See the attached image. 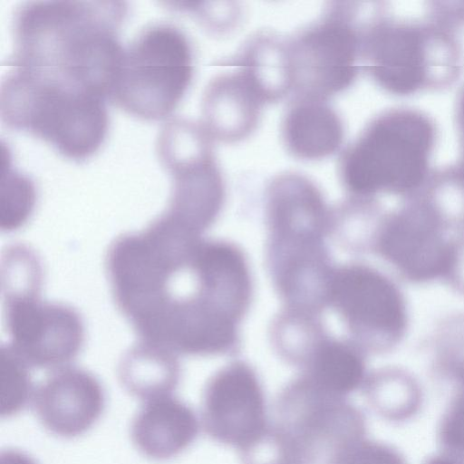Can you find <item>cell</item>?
<instances>
[{"label":"cell","instance_id":"4","mask_svg":"<svg viewBox=\"0 0 464 464\" xmlns=\"http://www.w3.org/2000/svg\"><path fill=\"white\" fill-rule=\"evenodd\" d=\"M106 98L92 91L13 67L0 85V118L10 130L49 143L64 158L89 159L109 128Z\"/></svg>","mask_w":464,"mask_h":464},{"label":"cell","instance_id":"10","mask_svg":"<svg viewBox=\"0 0 464 464\" xmlns=\"http://www.w3.org/2000/svg\"><path fill=\"white\" fill-rule=\"evenodd\" d=\"M450 231L431 202L417 201L384 218L374 248L410 283L447 280L455 256Z\"/></svg>","mask_w":464,"mask_h":464},{"label":"cell","instance_id":"29","mask_svg":"<svg viewBox=\"0 0 464 464\" xmlns=\"http://www.w3.org/2000/svg\"><path fill=\"white\" fill-rule=\"evenodd\" d=\"M1 464H37L27 454L15 450L1 452Z\"/></svg>","mask_w":464,"mask_h":464},{"label":"cell","instance_id":"22","mask_svg":"<svg viewBox=\"0 0 464 464\" xmlns=\"http://www.w3.org/2000/svg\"><path fill=\"white\" fill-rule=\"evenodd\" d=\"M43 270L36 254L24 245H12L3 253L4 298L39 295Z\"/></svg>","mask_w":464,"mask_h":464},{"label":"cell","instance_id":"15","mask_svg":"<svg viewBox=\"0 0 464 464\" xmlns=\"http://www.w3.org/2000/svg\"><path fill=\"white\" fill-rule=\"evenodd\" d=\"M234 71L217 75L202 99V126L211 137L226 143L247 138L256 129L265 104L245 75Z\"/></svg>","mask_w":464,"mask_h":464},{"label":"cell","instance_id":"19","mask_svg":"<svg viewBox=\"0 0 464 464\" xmlns=\"http://www.w3.org/2000/svg\"><path fill=\"white\" fill-rule=\"evenodd\" d=\"M175 354L141 341L121 360V384L130 394L146 401L169 396L180 379V366Z\"/></svg>","mask_w":464,"mask_h":464},{"label":"cell","instance_id":"31","mask_svg":"<svg viewBox=\"0 0 464 464\" xmlns=\"http://www.w3.org/2000/svg\"><path fill=\"white\" fill-rule=\"evenodd\" d=\"M459 123L464 140V93L462 94L459 105Z\"/></svg>","mask_w":464,"mask_h":464},{"label":"cell","instance_id":"3","mask_svg":"<svg viewBox=\"0 0 464 464\" xmlns=\"http://www.w3.org/2000/svg\"><path fill=\"white\" fill-rule=\"evenodd\" d=\"M274 413L263 437L240 452L243 464H337L366 438L360 409L301 375L281 391Z\"/></svg>","mask_w":464,"mask_h":464},{"label":"cell","instance_id":"8","mask_svg":"<svg viewBox=\"0 0 464 464\" xmlns=\"http://www.w3.org/2000/svg\"><path fill=\"white\" fill-rule=\"evenodd\" d=\"M353 5L330 3L320 21L287 40L293 99L327 101L355 81L363 32Z\"/></svg>","mask_w":464,"mask_h":464},{"label":"cell","instance_id":"18","mask_svg":"<svg viewBox=\"0 0 464 464\" xmlns=\"http://www.w3.org/2000/svg\"><path fill=\"white\" fill-rule=\"evenodd\" d=\"M247 79L265 103L292 94L287 40L264 33L252 36L230 62Z\"/></svg>","mask_w":464,"mask_h":464},{"label":"cell","instance_id":"6","mask_svg":"<svg viewBox=\"0 0 464 464\" xmlns=\"http://www.w3.org/2000/svg\"><path fill=\"white\" fill-rule=\"evenodd\" d=\"M193 77V52L169 24L143 30L121 54L109 99L127 113L162 121L177 108Z\"/></svg>","mask_w":464,"mask_h":464},{"label":"cell","instance_id":"20","mask_svg":"<svg viewBox=\"0 0 464 464\" xmlns=\"http://www.w3.org/2000/svg\"><path fill=\"white\" fill-rule=\"evenodd\" d=\"M304 366L301 376L320 391L334 397L345 399L366 382L362 353L342 342H322L314 348Z\"/></svg>","mask_w":464,"mask_h":464},{"label":"cell","instance_id":"2","mask_svg":"<svg viewBox=\"0 0 464 464\" xmlns=\"http://www.w3.org/2000/svg\"><path fill=\"white\" fill-rule=\"evenodd\" d=\"M122 1H27L13 20L9 63L97 92L106 99L124 47Z\"/></svg>","mask_w":464,"mask_h":464},{"label":"cell","instance_id":"24","mask_svg":"<svg viewBox=\"0 0 464 464\" xmlns=\"http://www.w3.org/2000/svg\"><path fill=\"white\" fill-rule=\"evenodd\" d=\"M10 159L2 165L1 227L12 231L23 226L35 203V187L29 177L13 169Z\"/></svg>","mask_w":464,"mask_h":464},{"label":"cell","instance_id":"14","mask_svg":"<svg viewBox=\"0 0 464 464\" xmlns=\"http://www.w3.org/2000/svg\"><path fill=\"white\" fill-rule=\"evenodd\" d=\"M361 55L362 69L392 93L413 92L426 79L424 39L416 28L375 24L363 32Z\"/></svg>","mask_w":464,"mask_h":464},{"label":"cell","instance_id":"11","mask_svg":"<svg viewBox=\"0 0 464 464\" xmlns=\"http://www.w3.org/2000/svg\"><path fill=\"white\" fill-rule=\"evenodd\" d=\"M4 300L8 345L29 367L59 369L79 353L84 327L73 308L42 301L39 295Z\"/></svg>","mask_w":464,"mask_h":464},{"label":"cell","instance_id":"5","mask_svg":"<svg viewBox=\"0 0 464 464\" xmlns=\"http://www.w3.org/2000/svg\"><path fill=\"white\" fill-rule=\"evenodd\" d=\"M433 143L434 128L427 117L412 111L384 112L342 152L340 179L361 198L411 193L425 179Z\"/></svg>","mask_w":464,"mask_h":464},{"label":"cell","instance_id":"27","mask_svg":"<svg viewBox=\"0 0 464 464\" xmlns=\"http://www.w3.org/2000/svg\"><path fill=\"white\" fill-rule=\"evenodd\" d=\"M337 464H406L393 447L368 439L353 446Z\"/></svg>","mask_w":464,"mask_h":464},{"label":"cell","instance_id":"30","mask_svg":"<svg viewBox=\"0 0 464 464\" xmlns=\"http://www.w3.org/2000/svg\"><path fill=\"white\" fill-rule=\"evenodd\" d=\"M424 464H464V461L446 454L430 458Z\"/></svg>","mask_w":464,"mask_h":464},{"label":"cell","instance_id":"23","mask_svg":"<svg viewBox=\"0 0 464 464\" xmlns=\"http://www.w3.org/2000/svg\"><path fill=\"white\" fill-rule=\"evenodd\" d=\"M435 370L444 378L464 385V313L444 319L432 339Z\"/></svg>","mask_w":464,"mask_h":464},{"label":"cell","instance_id":"17","mask_svg":"<svg viewBox=\"0 0 464 464\" xmlns=\"http://www.w3.org/2000/svg\"><path fill=\"white\" fill-rule=\"evenodd\" d=\"M287 151L299 160H317L342 146L344 129L337 111L324 100L295 98L282 121Z\"/></svg>","mask_w":464,"mask_h":464},{"label":"cell","instance_id":"13","mask_svg":"<svg viewBox=\"0 0 464 464\" xmlns=\"http://www.w3.org/2000/svg\"><path fill=\"white\" fill-rule=\"evenodd\" d=\"M34 410L52 434L74 438L89 430L105 407V392L99 380L77 367H62L36 388Z\"/></svg>","mask_w":464,"mask_h":464},{"label":"cell","instance_id":"25","mask_svg":"<svg viewBox=\"0 0 464 464\" xmlns=\"http://www.w3.org/2000/svg\"><path fill=\"white\" fill-rule=\"evenodd\" d=\"M28 365L10 348L1 349V415L13 416L28 404L34 391L28 372Z\"/></svg>","mask_w":464,"mask_h":464},{"label":"cell","instance_id":"7","mask_svg":"<svg viewBox=\"0 0 464 464\" xmlns=\"http://www.w3.org/2000/svg\"><path fill=\"white\" fill-rule=\"evenodd\" d=\"M156 150L171 179L170 199L164 214L200 234L218 214L225 197L211 137L202 124L174 118L162 127Z\"/></svg>","mask_w":464,"mask_h":464},{"label":"cell","instance_id":"1","mask_svg":"<svg viewBox=\"0 0 464 464\" xmlns=\"http://www.w3.org/2000/svg\"><path fill=\"white\" fill-rule=\"evenodd\" d=\"M201 240L163 213L110 246L106 270L113 300L142 342L189 355L226 353L235 344L237 321L208 281Z\"/></svg>","mask_w":464,"mask_h":464},{"label":"cell","instance_id":"21","mask_svg":"<svg viewBox=\"0 0 464 464\" xmlns=\"http://www.w3.org/2000/svg\"><path fill=\"white\" fill-rule=\"evenodd\" d=\"M364 387L372 409L389 420H407L420 408V386L411 375L403 371L378 372L365 382Z\"/></svg>","mask_w":464,"mask_h":464},{"label":"cell","instance_id":"16","mask_svg":"<svg viewBox=\"0 0 464 464\" xmlns=\"http://www.w3.org/2000/svg\"><path fill=\"white\" fill-rule=\"evenodd\" d=\"M198 419L184 401L165 396L148 401L133 418L130 436L136 449L154 460L170 459L198 437Z\"/></svg>","mask_w":464,"mask_h":464},{"label":"cell","instance_id":"9","mask_svg":"<svg viewBox=\"0 0 464 464\" xmlns=\"http://www.w3.org/2000/svg\"><path fill=\"white\" fill-rule=\"evenodd\" d=\"M328 301L370 350H392L409 326L406 300L386 275L364 265H350L333 272Z\"/></svg>","mask_w":464,"mask_h":464},{"label":"cell","instance_id":"26","mask_svg":"<svg viewBox=\"0 0 464 464\" xmlns=\"http://www.w3.org/2000/svg\"><path fill=\"white\" fill-rule=\"evenodd\" d=\"M439 440L447 454L464 461V385L459 387L442 417Z\"/></svg>","mask_w":464,"mask_h":464},{"label":"cell","instance_id":"12","mask_svg":"<svg viewBox=\"0 0 464 464\" xmlns=\"http://www.w3.org/2000/svg\"><path fill=\"white\" fill-rule=\"evenodd\" d=\"M205 432L218 443L240 452L256 444L269 425L263 387L255 371L232 362L208 382L202 399Z\"/></svg>","mask_w":464,"mask_h":464},{"label":"cell","instance_id":"28","mask_svg":"<svg viewBox=\"0 0 464 464\" xmlns=\"http://www.w3.org/2000/svg\"><path fill=\"white\" fill-rule=\"evenodd\" d=\"M447 281L464 295V232L455 237L454 263Z\"/></svg>","mask_w":464,"mask_h":464}]
</instances>
